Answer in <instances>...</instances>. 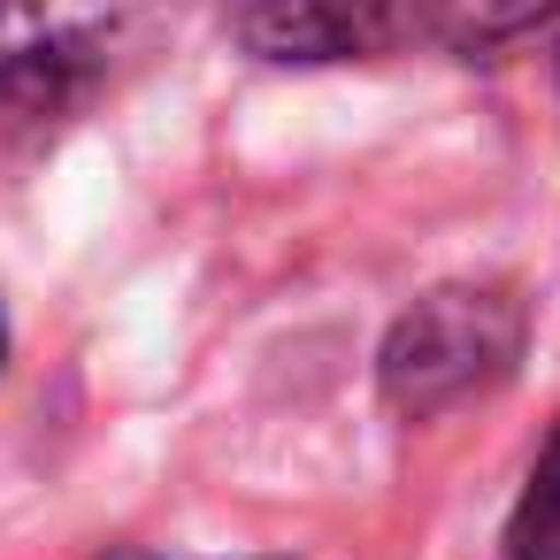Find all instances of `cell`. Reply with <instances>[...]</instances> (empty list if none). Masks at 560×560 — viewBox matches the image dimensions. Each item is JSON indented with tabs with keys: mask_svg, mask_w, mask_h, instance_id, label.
I'll return each instance as SVG.
<instances>
[{
	"mask_svg": "<svg viewBox=\"0 0 560 560\" xmlns=\"http://www.w3.org/2000/svg\"><path fill=\"white\" fill-rule=\"evenodd\" d=\"M529 315L506 284H445L415 300L384 338V399L399 415H445L514 376Z\"/></svg>",
	"mask_w": 560,
	"mask_h": 560,
	"instance_id": "obj_1",
	"label": "cell"
},
{
	"mask_svg": "<svg viewBox=\"0 0 560 560\" xmlns=\"http://www.w3.org/2000/svg\"><path fill=\"white\" fill-rule=\"evenodd\" d=\"M154 0H0V93H62L93 78Z\"/></svg>",
	"mask_w": 560,
	"mask_h": 560,
	"instance_id": "obj_2",
	"label": "cell"
},
{
	"mask_svg": "<svg viewBox=\"0 0 560 560\" xmlns=\"http://www.w3.org/2000/svg\"><path fill=\"white\" fill-rule=\"evenodd\" d=\"M392 0H231V39L261 62H353L392 39Z\"/></svg>",
	"mask_w": 560,
	"mask_h": 560,
	"instance_id": "obj_3",
	"label": "cell"
},
{
	"mask_svg": "<svg viewBox=\"0 0 560 560\" xmlns=\"http://www.w3.org/2000/svg\"><path fill=\"white\" fill-rule=\"evenodd\" d=\"M506 560H560V422H552V438H545V453L529 460V483H522V499H514Z\"/></svg>",
	"mask_w": 560,
	"mask_h": 560,
	"instance_id": "obj_4",
	"label": "cell"
},
{
	"mask_svg": "<svg viewBox=\"0 0 560 560\" xmlns=\"http://www.w3.org/2000/svg\"><path fill=\"white\" fill-rule=\"evenodd\" d=\"M545 16H560V0H430V24L453 47H499Z\"/></svg>",
	"mask_w": 560,
	"mask_h": 560,
	"instance_id": "obj_5",
	"label": "cell"
},
{
	"mask_svg": "<svg viewBox=\"0 0 560 560\" xmlns=\"http://www.w3.org/2000/svg\"><path fill=\"white\" fill-rule=\"evenodd\" d=\"M0 361H9V323H0Z\"/></svg>",
	"mask_w": 560,
	"mask_h": 560,
	"instance_id": "obj_6",
	"label": "cell"
}]
</instances>
